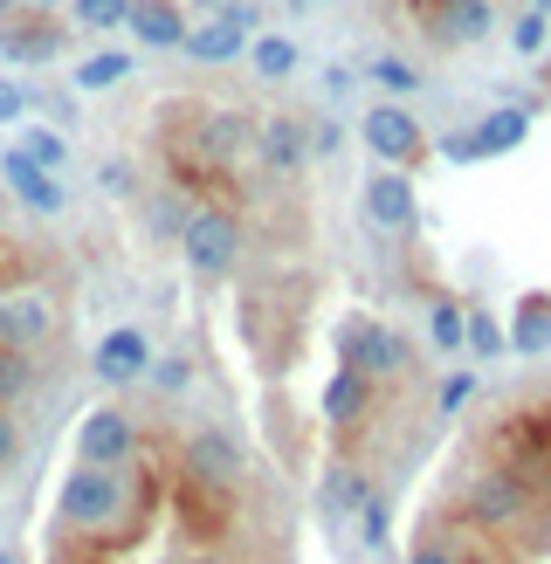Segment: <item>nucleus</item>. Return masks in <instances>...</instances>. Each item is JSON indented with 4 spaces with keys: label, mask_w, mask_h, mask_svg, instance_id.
<instances>
[{
    "label": "nucleus",
    "mask_w": 551,
    "mask_h": 564,
    "mask_svg": "<svg viewBox=\"0 0 551 564\" xmlns=\"http://www.w3.org/2000/svg\"><path fill=\"white\" fill-rule=\"evenodd\" d=\"M125 510H131L125 468H69L63 496H55V517H63L69 530H83V538H104V530H118Z\"/></svg>",
    "instance_id": "obj_1"
},
{
    "label": "nucleus",
    "mask_w": 551,
    "mask_h": 564,
    "mask_svg": "<svg viewBox=\"0 0 551 564\" xmlns=\"http://www.w3.org/2000/svg\"><path fill=\"white\" fill-rule=\"evenodd\" d=\"M338 358L358 379H407L413 372V345L379 317H345L338 324Z\"/></svg>",
    "instance_id": "obj_2"
},
{
    "label": "nucleus",
    "mask_w": 551,
    "mask_h": 564,
    "mask_svg": "<svg viewBox=\"0 0 551 564\" xmlns=\"http://www.w3.org/2000/svg\"><path fill=\"white\" fill-rule=\"evenodd\" d=\"M180 248H186V269L214 282V275H228V269L241 262V220H235L228 207H193Z\"/></svg>",
    "instance_id": "obj_3"
},
{
    "label": "nucleus",
    "mask_w": 551,
    "mask_h": 564,
    "mask_svg": "<svg viewBox=\"0 0 551 564\" xmlns=\"http://www.w3.org/2000/svg\"><path fill=\"white\" fill-rule=\"evenodd\" d=\"M523 517H531V482L517 468H483L468 482V523L476 530H517Z\"/></svg>",
    "instance_id": "obj_4"
},
{
    "label": "nucleus",
    "mask_w": 551,
    "mask_h": 564,
    "mask_svg": "<svg viewBox=\"0 0 551 564\" xmlns=\"http://www.w3.org/2000/svg\"><path fill=\"white\" fill-rule=\"evenodd\" d=\"M76 455H83V468H125L138 455L131 413L125 406H90V413H83V427H76Z\"/></svg>",
    "instance_id": "obj_5"
},
{
    "label": "nucleus",
    "mask_w": 551,
    "mask_h": 564,
    "mask_svg": "<svg viewBox=\"0 0 551 564\" xmlns=\"http://www.w3.org/2000/svg\"><path fill=\"white\" fill-rule=\"evenodd\" d=\"M48 337H55V303L42 290H8L0 296V351L35 358Z\"/></svg>",
    "instance_id": "obj_6"
},
{
    "label": "nucleus",
    "mask_w": 551,
    "mask_h": 564,
    "mask_svg": "<svg viewBox=\"0 0 551 564\" xmlns=\"http://www.w3.org/2000/svg\"><path fill=\"white\" fill-rule=\"evenodd\" d=\"M69 48V28L55 21V14H8L0 21V55L8 63H55V55Z\"/></svg>",
    "instance_id": "obj_7"
},
{
    "label": "nucleus",
    "mask_w": 551,
    "mask_h": 564,
    "mask_svg": "<svg viewBox=\"0 0 551 564\" xmlns=\"http://www.w3.org/2000/svg\"><path fill=\"white\" fill-rule=\"evenodd\" d=\"M366 220L386 235H413V220H421V200H413V180L407 173H379L366 180Z\"/></svg>",
    "instance_id": "obj_8"
},
{
    "label": "nucleus",
    "mask_w": 551,
    "mask_h": 564,
    "mask_svg": "<svg viewBox=\"0 0 551 564\" xmlns=\"http://www.w3.org/2000/svg\"><path fill=\"white\" fill-rule=\"evenodd\" d=\"M90 372L104 379V386H131V379H145L152 372V345H145V330H110L104 345L90 351Z\"/></svg>",
    "instance_id": "obj_9"
},
{
    "label": "nucleus",
    "mask_w": 551,
    "mask_h": 564,
    "mask_svg": "<svg viewBox=\"0 0 551 564\" xmlns=\"http://www.w3.org/2000/svg\"><path fill=\"white\" fill-rule=\"evenodd\" d=\"M186 475L201 489H228V482H241V447L220 427H201V434L186 441Z\"/></svg>",
    "instance_id": "obj_10"
},
{
    "label": "nucleus",
    "mask_w": 551,
    "mask_h": 564,
    "mask_svg": "<svg viewBox=\"0 0 551 564\" xmlns=\"http://www.w3.org/2000/svg\"><path fill=\"white\" fill-rule=\"evenodd\" d=\"M358 138L379 152V165H407L413 152H421V124L407 118L400 104H379V110H366V124H358Z\"/></svg>",
    "instance_id": "obj_11"
},
{
    "label": "nucleus",
    "mask_w": 551,
    "mask_h": 564,
    "mask_svg": "<svg viewBox=\"0 0 551 564\" xmlns=\"http://www.w3.org/2000/svg\"><path fill=\"white\" fill-rule=\"evenodd\" d=\"M0 180H8V193L28 207V214H63L69 207V193H63V180L55 173H42V165H28L21 152H8L0 159Z\"/></svg>",
    "instance_id": "obj_12"
},
{
    "label": "nucleus",
    "mask_w": 551,
    "mask_h": 564,
    "mask_svg": "<svg viewBox=\"0 0 551 564\" xmlns=\"http://www.w3.org/2000/svg\"><path fill=\"white\" fill-rule=\"evenodd\" d=\"M489 28H496V8H489V0H441L428 35H434L441 48H468V42H483Z\"/></svg>",
    "instance_id": "obj_13"
},
{
    "label": "nucleus",
    "mask_w": 551,
    "mask_h": 564,
    "mask_svg": "<svg viewBox=\"0 0 551 564\" xmlns=\"http://www.w3.org/2000/svg\"><path fill=\"white\" fill-rule=\"evenodd\" d=\"M256 152H262L269 173H296V165L311 159V124L303 118H269V124H256Z\"/></svg>",
    "instance_id": "obj_14"
},
{
    "label": "nucleus",
    "mask_w": 551,
    "mask_h": 564,
    "mask_svg": "<svg viewBox=\"0 0 551 564\" xmlns=\"http://www.w3.org/2000/svg\"><path fill=\"white\" fill-rule=\"evenodd\" d=\"M125 28H131L145 48H180L193 21H186L180 0H131V21H125Z\"/></svg>",
    "instance_id": "obj_15"
},
{
    "label": "nucleus",
    "mask_w": 551,
    "mask_h": 564,
    "mask_svg": "<svg viewBox=\"0 0 551 564\" xmlns=\"http://www.w3.org/2000/svg\"><path fill=\"white\" fill-rule=\"evenodd\" d=\"M366 413H372V379H358L352 365H338L331 386H324V420L331 427H358Z\"/></svg>",
    "instance_id": "obj_16"
},
{
    "label": "nucleus",
    "mask_w": 551,
    "mask_h": 564,
    "mask_svg": "<svg viewBox=\"0 0 551 564\" xmlns=\"http://www.w3.org/2000/svg\"><path fill=\"white\" fill-rule=\"evenodd\" d=\"M248 138H256V124H248L241 110H214V118H201V159L228 165V159H241Z\"/></svg>",
    "instance_id": "obj_17"
},
{
    "label": "nucleus",
    "mask_w": 551,
    "mask_h": 564,
    "mask_svg": "<svg viewBox=\"0 0 551 564\" xmlns=\"http://www.w3.org/2000/svg\"><path fill=\"white\" fill-rule=\"evenodd\" d=\"M523 138H531V110H523V104H504V110H489V118L476 124V152L496 159V152H517Z\"/></svg>",
    "instance_id": "obj_18"
},
{
    "label": "nucleus",
    "mask_w": 551,
    "mask_h": 564,
    "mask_svg": "<svg viewBox=\"0 0 551 564\" xmlns=\"http://www.w3.org/2000/svg\"><path fill=\"white\" fill-rule=\"evenodd\" d=\"M180 48L193 55V63H235V55L248 48V35H235V28L220 21V14H207L201 28H186V42H180Z\"/></svg>",
    "instance_id": "obj_19"
},
{
    "label": "nucleus",
    "mask_w": 551,
    "mask_h": 564,
    "mask_svg": "<svg viewBox=\"0 0 551 564\" xmlns=\"http://www.w3.org/2000/svg\"><path fill=\"white\" fill-rule=\"evenodd\" d=\"M504 345H517L523 358H544L551 351V296H523L517 303V324H510Z\"/></svg>",
    "instance_id": "obj_20"
},
{
    "label": "nucleus",
    "mask_w": 551,
    "mask_h": 564,
    "mask_svg": "<svg viewBox=\"0 0 551 564\" xmlns=\"http://www.w3.org/2000/svg\"><path fill=\"white\" fill-rule=\"evenodd\" d=\"M324 510L331 517H352L358 510V502H366L372 496V482H366V468H352V462H331V475H324Z\"/></svg>",
    "instance_id": "obj_21"
},
{
    "label": "nucleus",
    "mask_w": 551,
    "mask_h": 564,
    "mask_svg": "<svg viewBox=\"0 0 551 564\" xmlns=\"http://www.w3.org/2000/svg\"><path fill=\"white\" fill-rule=\"evenodd\" d=\"M131 76V55L125 48H97L76 63V90H118V83Z\"/></svg>",
    "instance_id": "obj_22"
},
{
    "label": "nucleus",
    "mask_w": 551,
    "mask_h": 564,
    "mask_svg": "<svg viewBox=\"0 0 551 564\" xmlns=\"http://www.w3.org/2000/svg\"><path fill=\"white\" fill-rule=\"evenodd\" d=\"M14 152H21L28 165H42V173H55V165H63V159H69V138H63V131H55V124H28Z\"/></svg>",
    "instance_id": "obj_23"
},
{
    "label": "nucleus",
    "mask_w": 551,
    "mask_h": 564,
    "mask_svg": "<svg viewBox=\"0 0 551 564\" xmlns=\"http://www.w3.org/2000/svg\"><path fill=\"white\" fill-rule=\"evenodd\" d=\"M248 55H256V76L262 83H283L296 69V42L290 35H256V42H248Z\"/></svg>",
    "instance_id": "obj_24"
},
{
    "label": "nucleus",
    "mask_w": 551,
    "mask_h": 564,
    "mask_svg": "<svg viewBox=\"0 0 551 564\" xmlns=\"http://www.w3.org/2000/svg\"><path fill=\"white\" fill-rule=\"evenodd\" d=\"M366 83H379L386 97H413V90H421V69H413L407 55H372V69H366Z\"/></svg>",
    "instance_id": "obj_25"
},
{
    "label": "nucleus",
    "mask_w": 551,
    "mask_h": 564,
    "mask_svg": "<svg viewBox=\"0 0 551 564\" xmlns=\"http://www.w3.org/2000/svg\"><path fill=\"white\" fill-rule=\"evenodd\" d=\"M76 28H90V35H110V28L131 21V0H69Z\"/></svg>",
    "instance_id": "obj_26"
},
{
    "label": "nucleus",
    "mask_w": 551,
    "mask_h": 564,
    "mask_svg": "<svg viewBox=\"0 0 551 564\" xmlns=\"http://www.w3.org/2000/svg\"><path fill=\"white\" fill-rule=\"evenodd\" d=\"M386 538H393L386 496H366V502H358V544H366V551H386Z\"/></svg>",
    "instance_id": "obj_27"
},
{
    "label": "nucleus",
    "mask_w": 551,
    "mask_h": 564,
    "mask_svg": "<svg viewBox=\"0 0 551 564\" xmlns=\"http://www.w3.org/2000/svg\"><path fill=\"white\" fill-rule=\"evenodd\" d=\"M462 324H468V310L449 303V296L428 310V330H434V345H441V351H462Z\"/></svg>",
    "instance_id": "obj_28"
},
{
    "label": "nucleus",
    "mask_w": 551,
    "mask_h": 564,
    "mask_svg": "<svg viewBox=\"0 0 551 564\" xmlns=\"http://www.w3.org/2000/svg\"><path fill=\"white\" fill-rule=\"evenodd\" d=\"M145 220H152V235H186V220H193V207L180 200V193H152V207H145Z\"/></svg>",
    "instance_id": "obj_29"
},
{
    "label": "nucleus",
    "mask_w": 551,
    "mask_h": 564,
    "mask_svg": "<svg viewBox=\"0 0 551 564\" xmlns=\"http://www.w3.org/2000/svg\"><path fill=\"white\" fill-rule=\"evenodd\" d=\"M28 386H35V358H21V351H0V406H14Z\"/></svg>",
    "instance_id": "obj_30"
},
{
    "label": "nucleus",
    "mask_w": 551,
    "mask_h": 564,
    "mask_svg": "<svg viewBox=\"0 0 551 564\" xmlns=\"http://www.w3.org/2000/svg\"><path fill=\"white\" fill-rule=\"evenodd\" d=\"M462 345L476 351V358H496V351H504V330H496V317H489V310H468V324H462Z\"/></svg>",
    "instance_id": "obj_31"
},
{
    "label": "nucleus",
    "mask_w": 551,
    "mask_h": 564,
    "mask_svg": "<svg viewBox=\"0 0 551 564\" xmlns=\"http://www.w3.org/2000/svg\"><path fill=\"white\" fill-rule=\"evenodd\" d=\"M544 42H551V21H544V14H523V21L510 28V48H517V55H544Z\"/></svg>",
    "instance_id": "obj_32"
},
{
    "label": "nucleus",
    "mask_w": 551,
    "mask_h": 564,
    "mask_svg": "<svg viewBox=\"0 0 551 564\" xmlns=\"http://www.w3.org/2000/svg\"><path fill=\"white\" fill-rule=\"evenodd\" d=\"M220 21H228L235 35H256V28H262V8H256V0H220Z\"/></svg>",
    "instance_id": "obj_33"
},
{
    "label": "nucleus",
    "mask_w": 551,
    "mask_h": 564,
    "mask_svg": "<svg viewBox=\"0 0 551 564\" xmlns=\"http://www.w3.org/2000/svg\"><path fill=\"white\" fill-rule=\"evenodd\" d=\"M21 118H28V83L0 76V124H21Z\"/></svg>",
    "instance_id": "obj_34"
},
{
    "label": "nucleus",
    "mask_w": 551,
    "mask_h": 564,
    "mask_svg": "<svg viewBox=\"0 0 551 564\" xmlns=\"http://www.w3.org/2000/svg\"><path fill=\"white\" fill-rule=\"evenodd\" d=\"M441 159H449V165H476L483 152H476V131H449V138H441Z\"/></svg>",
    "instance_id": "obj_35"
},
{
    "label": "nucleus",
    "mask_w": 551,
    "mask_h": 564,
    "mask_svg": "<svg viewBox=\"0 0 551 564\" xmlns=\"http://www.w3.org/2000/svg\"><path fill=\"white\" fill-rule=\"evenodd\" d=\"M104 193H138V173H131L125 159H110V165H104Z\"/></svg>",
    "instance_id": "obj_36"
},
{
    "label": "nucleus",
    "mask_w": 551,
    "mask_h": 564,
    "mask_svg": "<svg viewBox=\"0 0 551 564\" xmlns=\"http://www.w3.org/2000/svg\"><path fill=\"white\" fill-rule=\"evenodd\" d=\"M14 455H21V427H14V413L0 406V468H8Z\"/></svg>",
    "instance_id": "obj_37"
},
{
    "label": "nucleus",
    "mask_w": 551,
    "mask_h": 564,
    "mask_svg": "<svg viewBox=\"0 0 551 564\" xmlns=\"http://www.w3.org/2000/svg\"><path fill=\"white\" fill-rule=\"evenodd\" d=\"M152 379H159L165 392H180V386H186V358H165V365H152Z\"/></svg>",
    "instance_id": "obj_38"
},
{
    "label": "nucleus",
    "mask_w": 551,
    "mask_h": 564,
    "mask_svg": "<svg viewBox=\"0 0 551 564\" xmlns=\"http://www.w3.org/2000/svg\"><path fill=\"white\" fill-rule=\"evenodd\" d=\"M338 145H345V131H338V124H317V131H311V152H317V159H331Z\"/></svg>",
    "instance_id": "obj_39"
},
{
    "label": "nucleus",
    "mask_w": 551,
    "mask_h": 564,
    "mask_svg": "<svg viewBox=\"0 0 551 564\" xmlns=\"http://www.w3.org/2000/svg\"><path fill=\"white\" fill-rule=\"evenodd\" d=\"M462 400H468V372H455V379H449V386H441V413H455V406H462Z\"/></svg>",
    "instance_id": "obj_40"
},
{
    "label": "nucleus",
    "mask_w": 551,
    "mask_h": 564,
    "mask_svg": "<svg viewBox=\"0 0 551 564\" xmlns=\"http://www.w3.org/2000/svg\"><path fill=\"white\" fill-rule=\"evenodd\" d=\"M352 83H358V76H352V69H338V63H331V69H324V90H331V97H345V90H352Z\"/></svg>",
    "instance_id": "obj_41"
},
{
    "label": "nucleus",
    "mask_w": 551,
    "mask_h": 564,
    "mask_svg": "<svg viewBox=\"0 0 551 564\" xmlns=\"http://www.w3.org/2000/svg\"><path fill=\"white\" fill-rule=\"evenodd\" d=\"M413 564H462L449 544H428V551H413Z\"/></svg>",
    "instance_id": "obj_42"
},
{
    "label": "nucleus",
    "mask_w": 551,
    "mask_h": 564,
    "mask_svg": "<svg viewBox=\"0 0 551 564\" xmlns=\"http://www.w3.org/2000/svg\"><path fill=\"white\" fill-rule=\"evenodd\" d=\"M173 564H228L220 551H186V557H173Z\"/></svg>",
    "instance_id": "obj_43"
},
{
    "label": "nucleus",
    "mask_w": 551,
    "mask_h": 564,
    "mask_svg": "<svg viewBox=\"0 0 551 564\" xmlns=\"http://www.w3.org/2000/svg\"><path fill=\"white\" fill-rule=\"evenodd\" d=\"M186 8H207V14H220V0H186Z\"/></svg>",
    "instance_id": "obj_44"
},
{
    "label": "nucleus",
    "mask_w": 551,
    "mask_h": 564,
    "mask_svg": "<svg viewBox=\"0 0 551 564\" xmlns=\"http://www.w3.org/2000/svg\"><path fill=\"white\" fill-rule=\"evenodd\" d=\"M8 14H21V0H0V21H8Z\"/></svg>",
    "instance_id": "obj_45"
},
{
    "label": "nucleus",
    "mask_w": 551,
    "mask_h": 564,
    "mask_svg": "<svg viewBox=\"0 0 551 564\" xmlns=\"http://www.w3.org/2000/svg\"><path fill=\"white\" fill-rule=\"evenodd\" d=\"M48 8H63V0H35V14H48Z\"/></svg>",
    "instance_id": "obj_46"
},
{
    "label": "nucleus",
    "mask_w": 551,
    "mask_h": 564,
    "mask_svg": "<svg viewBox=\"0 0 551 564\" xmlns=\"http://www.w3.org/2000/svg\"><path fill=\"white\" fill-rule=\"evenodd\" d=\"M531 14H551V0H531Z\"/></svg>",
    "instance_id": "obj_47"
},
{
    "label": "nucleus",
    "mask_w": 551,
    "mask_h": 564,
    "mask_svg": "<svg viewBox=\"0 0 551 564\" xmlns=\"http://www.w3.org/2000/svg\"><path fill=\"white\" fill-rule=\"evenodd\" d=\"M0 564H21V557H14V551H0Z\"/></svg>",
    "instance_id": "obj_48"
},
{
    "label": "nucleus",
    "mask_w": 551,
    "mask_h": 564,
    "mask_svg": "<svg viewBox=\"0 0 551 564\" xmlns=\"http://www.w3.org/2000/svg\"><path fill=\"white\" fill-rule=\"evenodd\" d=\"M296 8H317V0H296Z\"/></svg>",
    "instance_id": "obj_49"
}]
</instances>
